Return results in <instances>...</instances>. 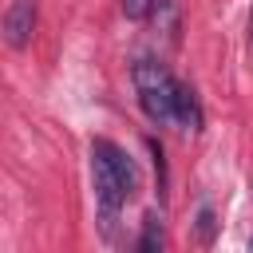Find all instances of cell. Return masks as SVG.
Wrapping results in <instances>:
<instances>
[{
	"label": "cell",
	"mask_w": 253,
	"mask_h": 253,
	"mask_svg": "<svg viewBox=\"0 0 253 253\" xmlns=\"http://www.w3.org/2000/svg\"><path fill=\"white\" fill-rule=\"evenodd\" d=\"M91 182H95V202H99V225H103V233L111 237L119 210H123L134 194L126 190V182L119 178V170H115L99 150H91Z\"/></svg>",
	"instance_id": "cell-2"
},
{
	"label": "cell",
	"mask_w": 253,
	"mask_h": 253,
	"mask_svg": "<svg viewBox=\"0 0 253 253\" xmlns=\"http://www.w3.org/2000/svg\"><path fill=\"white\" fill-rule=\"evenodd\" d=\"M130 75H134V91H138V103H142L146 119H154V123H174L178 79H174L158 59H138Z\"/></svg>",
	"instance_id": "cell-1"
},
{
	"label": "cell",
	"mask_w": 253,
	"mask_h": 253,
	"mask_svg": "<svg viewBox=\"0 0 253 253\" xmlns=\"http://www.w3.org/2000/svg\"><path fill=\"white\" fill-rule=\"evenodd\" d=\"M32 32H36V0H12L8 12H4V40H8V47H16V51L28 47Z\"/></svg>",
	"instance_id": "cell-3"
},
{
	"label": "cell",
	"mask_w": 253,
	"mask_h": 253,
	"mask_svg": "<svg viewBox=\"0 0 253 253\" xmlns=\"http://www.w3.org/2000/svg\"><path fill=\"white\" fill-rule=\"evenodd\" d=\"M150 16H154V28H158L170 43H178V0H154Z\"/></svg>",
	"instance_id": "cell-5"
},
{
	"label": "cell",
	"mask_w": 253,
	"mask_h": 253,
	"mask_svg": "<svg viewBox=\"0 0 253 253\" xmlns=\"http://www.w3.org/2000/svg\"><path fill=\"white\" fill-rule=\"evenodd\" d=\"M162 249V217L150 210L142 217V233H138V253H158Z\"/></svg>",
	"instance_id": "cell-6"
},
{
	"label": "cell",
	"mask_w": 253,
	"mask_h": 253,
	"mask_svg": "<svg viewBox=\"0 0 253 253\" xmlns=\"http://www.w3.org/2000/svg\"><path fill=\"white\" fill-rule=\"evenodd\" d=\"M213 229H217L213 210H210V206H202V210H198V241H202V245H210V241H213Z\"/></svg>",
	"instance_id": "cell-7"
},
{
	"label": "cell",
	"mask_w": 253,
	"mask_h": 253,
	"mask_svg": "<svg viewBox=\"0 0 253 253\" xmlns=\"http://www.w3.org/2000/svg\"><path fill=\"white\" fill-rule=\"evenodd\" d=\"M174 123L182 130H202V107H198V95L194 87L178 83V99H174Z\"/></svg>",
	"instance_id": "cell-4"
},
{
	"label": "cell",
	"mask_w": 253,
	"mask_h": 253,
	"mask_svg": "<svg viewBox=\"0 0 253 253\" xmlns=\"http://www.w3.org/2000/svg\"><path fill=\"white\" fill-rule=\"evenodd\" d=\"M150 8H154V0H123L126 20H146V16H150Z\"/></svg>",
	"instance_id": "cell-8"
},
{
	"label": "cell",
	"mask_w": 253,
	"mask_h": 253,
	"mask_svg": "<svg viewBox=\"0 0 253 253\" xmlns=\"http://www.w3.org/2000/svg\"><path fill=\"white\" fill-rule=\"evenodd\" d=\"M249 55H253V16H249Z\"/></svg>",
	"instance_id": "cell-9"
}]
</instances>
